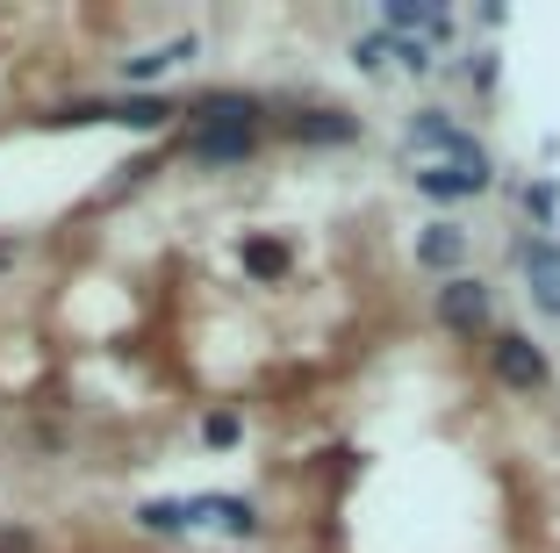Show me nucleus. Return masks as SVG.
<instances>
[{
	"label": "nucleus",
	"instance_id": "nucleus-7",
	"mask_svg": "<svg viewBox=\"0 0 560 553\" xmlns=\"http://www.w3.org/2000/svg\"><path fill=\"white\" fill-rule=\"evenodd\" d=\"M223 123H259V101L223 87V94H195L187 101V130H223Z\"/></svg>",
	"mask_w": 560,
	"mask_h": 553
},
{
	"label": "nucleus",
	"instance_id": "nucleus-2",
	"mask_svg": "<svg viewBox=\"0 0 560 553\" xmlns=\"http://www.w3.org/2000/svg\"><path fill=\"white\" fill-rule=\"evenodd\" d=\"M489 367H495V381L517 389V395H539L546 389V353L525 338V331H495V338H489Z\"/></svg>",
	"mask_w": 560,
	"mask_h": 553
},
{
	"label": "nucleus",
	"instance_id": "nucleus-18",
	"mask_svg": "<svg viewBox=\"0 0 560 553\" xmlns=\"http://www.w3.org/2000/svg\"><path fill=\"white\" fill-rule=\"evenodd\" d=\"M396 66H402V72H431V44H417V36H396Z\"/></svg>",
	"mask_w": 560,
	"mask_h": 553
},
{
	"label": "nucleus",
	"instance_id": "nucleus-13",
	"mask_svg": "<svg viewBox=\"0 0 560 553\" xmlns=\"http://www.w3.org/2000/svg\"><path fill=\"white\" fill-rule=\"evenodd\" d=\"M137 525L144 532H159V539H173V532H195V496H159V504H137Z\"/></svg>",
	"mask_w": 560,
	"mask_h": 553
},
{
	"label": "nucleus",
	"instance_id": "nucleus-15",
	"mask_svg": "<svg viewBox=\"0 0 560 553\" xmlns=\"http://www.w3.org/2000/svg\"><path fill=\"white\" fill-rule=\"evenodd\" d=\"M237 260H245L252 280H288V244L280 238H259V230H252V238L237 244Z\"/></svg>",
	"mask_w": 560,
	"mask_h": 553
},
{
	"label": "nucleus",
	"instance_id": "nucleus-10",
	"mask_svg": "<svg viewBox=\"0 0 560 553\" xmlns=\"http://www.w3.org/2000/svg\"><path fill=\"white\" fill-rule=\"evenodd\" d=\"M388 30L417 36V44H445L453 22H445V8H424V0H388Z\"/></svg>",
	"mask_w": 560,
	"mask_h": 553
},
{
	"label": "nucleus",
	"instance_id": "nucleus-11",
	"mask_svg": "<svg viewBox=\"0 0 560 553\" xmlns=\"http://www.w3.org/2000/svg\"><path fill=\"white\" fill-rule=\"evenodd\" d=\"M467 260V230L460 223H431L424 238H417V266H431V274L453 280V266Z\"/></svg>",
	"mask_w": 560,
	"mask_h": 553
},
{
	"label": "nucleus",
	"instance_id": "nucleus-4",
	"mask_svg": "<svg viewBox=\"0 0 560 553\" xmlns=\"http://www.w3.org/2000/svg\"><path fill=\"white\" fill-rule=\"evenodd\" d=\"M439 324L460 331V338H475V331H489V288H481L475 274H453L439 288Z\"/></svg>",
	"mask_w": 560,
	"mask_h": 553
},
{
	"label": "nucleus",
	"instance_id": "nucleus-20",
	"mask_svg": "<svg viewBox=\"0 0 560 553\" xmlns=\"http://www.w3.org/2000/svg\"><path fill=\"white\" fill-rule=\"evenodd\" d=\"M15 252H22V244H15V238H0V266H15Z\"/></svg>",
	"mask_w": 560,
	"mask_h": 553
},
{
	"label": "nucleus",
	"instance_id": "nucleus-19",
	"mask_svg": "<svg viewBox=\"0 0 560 553\" xmlns=\"http://www.w3.org/2000/svg\"><path fill=\"white\" fill-rule=\"evenodd\" d=\"M525 209H532V216L546 223V216H553V187H532V195H525Z\"/></svg>",
	"mask_w": 560,
	"mask_h": 553
},
{
	"label": "nucleus",
	"instance_id": "nucleus-17",
	"mask_svg": "<svg viewBox=\"0 0 560 553\" xmlns=\"http://www.w3.org/2000/svg\"><path fill=\"white\" fill-rule=\"evenodd\" d=\"M388 58H396V36H360V44H352V66L360 72H381Z\"/></svg>",
	"mask_w": 560,
	"mask_h": 553
},
{
	"label": "nucleus",
	"instance_id": "nucleus-14",
	"mask_svg": "<svg viewBox=\"0 0 560 553\" xmlns=\"http://www.w3.org/2000/svg\"><path fill=\"white\" fill-rule=\"evenodd\" d=\"M173 115H187L180 101H159V94H130V101H116V123L122 130H165Z\"/></svg>",
	"mask_w": 560,
	"mask_h": 553
},
{
	"label": "nucleus",
	"instance_id": "nucleus-6",
	"mask_svg": "<svg viewBox=\"0 0 560 553\" xmlns=\"http://www.w3.org/2000/svg\"><path fill=\"white\" fill-rule=\"evenodd\" d=\"M288 137H295V145H352V137H360V115H346V108H295L288 115Z\"/></svg>",
	"mask_w": 560,
	"mask_h": 553
},
{
	"label": "nucleus",
	"instance_id": "nucleus-5",
	"mask_svg": "<svg viewBox=\"0 0 560 553\" xmlns=\"http://www.w3.org/2000/svg\"><path fill=\"white\" fill-rule=\"evenodd\" d=\"M195 58H201V36L151 44V50H137V58H122V87H151V80H165L173 66H195Z\"/></svg>",
	"mask_w": 560,
	"mask_h": 553
},
{
	"label": "nucleus",
	"instance_id": "nucleus-16",
	"mask_svg": "<svg viewBox=\"0 0 560 553\" xmlns=\"http://www.w3.org/2000/svg\"><path fill=\"white\" fill-rule=\"evenodd\" d=\"M201 439H209L215 453H223V446H237V439H245V417H237V410H209V424H201Z\"/></svg>",
	"mask_w": 560,
	"mask_h": 553
},
{
	"label": "nucleus",
	"instance_id": "nucleus-3",
	"mask_svg": "<svg viewBox=\"0 0 560 553\" xmlns=\"http://www.w3.org/2000/svg\"><path fill=\"white\" fill-rule=\"evenodd\" d=\"M259 151V123H223V130H180V159L195 165H245Z\"/></svg>",
	"mask_w": 560,
	"mask_h": 553
},
{
	"label": "nucleus",
	"instance_id": "nucleus-12",
	"mask_svg": "<svg viewBox=\"0 0 560 553\" xmlns=\"http://www.w3.org/2000/svg\"><path fill=\"white\" fill-rule=\"evenodd\" d=\"M417 195L431 201H467V195H489L481 173H460V165H417Z\"/></svg>",
	"mask_w": 560,
	"mask_h": 553
},
{
	"label": "nucleus",
	"instance_id": "nucleus-1",
	"mask_svg": "<svg viewBox=\"0 0 560 553\" xmlns=\"http://www.w3.org/2000/svg\"><path fill=\"white\" fill-rule=\"evenodd\" d=\"M410 151H424L431 165H460V173H481L489 180L495 165H489V151L475 145V137L453 123L445 108H424V115H410Z\"/></svg>",
	"mask_w": 560,
	"mask_h": 553
},
{
	"label": "nucleus",
	"instance_id": "nucleus-9",
	"mask_svg": "<svg viewBox=\"0 0 560 553\" xmlns=\"http://www.w3.org/2000/svg\"><path fill=\"white\" fill-rule=\"evenodd\" d=\"M517 260H525V274H532V295H539V310H553L560 316V252L546 238H525L517 244Z\"/></svg>",
	"mask_w": 560,
	"mask_h": 553
},
{
	"label": "nucleus",
	"instance_id": "nucleus-8",
	"mask_svg": "<svg viewBox=\"0 0 560 553\" xmlns=\"http://www.w3.org/2000/svg\"><path fill=\"white\" fill-rule=\"evenodd\" d=\"M195 518L215 525L223 539H259V510L245 496H195Z\"/></svg>",
	"mask_w": 560,
	"mask_h": 553
}]
</instances>
